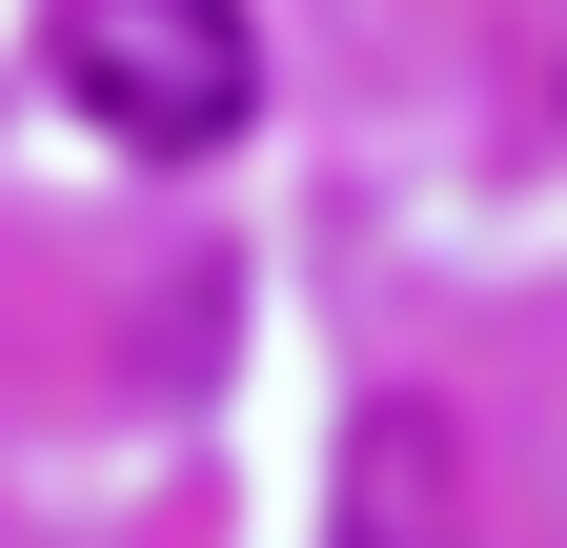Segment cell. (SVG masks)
<instances>
[{
    "label": "cell",
    "instance_id": "cell-1",
    "mask_svg": "<svg viewBox=\"0 0 567 548\" xmlns=\"http://www.w3.org/2000/svg\"><path fill=\"white\" fill-rule=\"evenodd\" d=\"M41 61H61V102H82L122 163H224V143H244V102H264L244 0H61Z\"/></svg>",
    "mask_w": 567,
    "mask_h": 548
},
{
    "label": "cell",
    "instance_id": "cell-2",
    "mask_svg": "<svg viewBox=\"0 0 567 548\" xmlns=\"http://www.w3.org/2000/svg\"><path fill=\"white\" fill-rule=\"evenodd\" d=\"M324 548H466V447H446V406H365L344 427V508H324Z\"/></svg>",
    "mask_w": 567,
    "mask_h": 548
}]
</instances>
